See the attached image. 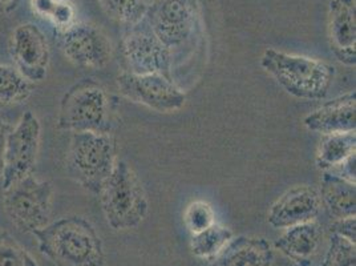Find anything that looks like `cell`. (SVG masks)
Returning a JSON list of instances; mask_svg holds the SVG:
<instances>
[{
	"label": "cell",
	"instance_id": "6da1fadb",
	"mask_svg": "<svg viewBox=\"0 0 356 266\" xmlns=\"http://www.w3.org/2000/svg\"><path fill=\"white\" fill-rule=\"evenodd\" d=\"M32 235L40 253L56 266H105L102 238L81 216L61 217Z\"/></svg>",
	"mask_w": 356,
	"mask_h": 266
},
{
	"label": "cell",
	"instance_id": "7a4b0ae2",
	"mask_svg": "<svg viewBox=\"0 0 356 266\" xmlns=\"http://www.w3.org/2000/svg\"><path fill=\"white\" fill-rule=\"evenodd\" d=\"M261 67L289 95L300 100L325 99L335 77V68L328 63L274 48L264 52Z\"/></svg>",
	"mask_w": 356,
	"mask_h": 266
},
{
	"label": "cell",
	"instance_id": "3957f363",
	"mask_svg": "<svg viewBox=\"0 0 356 266\" xmlns=\"http://www.w3.org/2000/svg\"><path fill=\"white\" fill-rule=\"evenodd\" d=\"M97 196L105 220L113 230L134 229L148 214V198L143 184L122 160L116 162Z\"/></svg>",
	"mask_w": 356,
	"mask_h": 266
},
{
	"label": "cell",
	"instance_id": "277c9868",
	"mask_svg": "<svg viewBox=\"0 0 356 266\" xmlns=\"http://www.w3.org/2000/svg\"><path fill=\"white\" fill-rule=\"evenodd\" d=\"M118 160L116 143L109 133H71L65 168L84 189L99 194Z\"/></svg>",
	"mask_w": 356,
	"mask_h": 266
},
{
	"label": "cell",
	"instance_id": "5b68a950",
	"mask_svg": "<svg viewBox=\"0 0 356 266\" xmlns=\"http://www.w3.org/2000/svg\"><path fill=\"white\" fill-rule=\"evenodd\" d=\"M109 97L103 86L92 79H83L61 97L58 128L70 133H109Z\"/></svg>",
	"mask_w": 356,
	"mask_h": 266
},
{
	"label": "cell",
	"instance_id": "8992f818",
	"mask_svg": "<svg viewBox=\"0 0 356 266\" xmlns=\"http://www.w3.org/2000/svg\"><path fill=\"white\" fill-rule=\"evenodd\" d=\"M3 192L4 210L20 232L33 233L51 222L54 187L49 181L31 175Z\"/></svg>",
	"mask_w": 356,
	"mask_h": 266
},
{
	"label": "cell",
	"instance_id": "52a82bcc",
	"mask_svg": "<svg viewBox=\"0 0 356 266\" xmlns=\"http://www.w3.org/2000/svg\"><path fill=\"white\" fill-rule=\"evenodd\" d=\"M145 20L157 39L170 52L193 40L200 29L197 0H154L148 6Z\"/></svg>",
	"mask_w": 356,
	"mask_h": 266
},
{
	"label": "cell",
	"instance_id": "ba28073f",
	"mask_svg": "<svg viewBox=\"0 0 356 266\" xmlns=\"http://www.w3.org/2000/svg\"><path fill=\"white\" fill-rule=\"evenodd\" d=\"M42 140V124L33 112H24L7 136L3 191L33 175Z\"/></svg>",
	"mask_w": 356,
	"mask_h": 266
},
{
	"label": "cell",
	"instance_id": "9c48e42d",
	"mask_svg": "<svg viewBox=\"0 0 356 266\" xmlns=\"http://www.w3.org/2000/svg\"><path fill=\"white\" fill-rule=\"evenodd\" d=\"M122 55L131 74L169 76L172 52L153 33L145 16L127 27L122 38Z\"/></svg>",
	"mask_w": 356,
	"mask_h": 266
},
{
	"label": "cell",
	"instance_id": "30bf717a",
	"mask_svg": "<svg viewBox=\"0 0 356 266\" xmlns=\"http://www.w3.org/2000/svg\"><path fill=\"white\" fill-rule=\"evenodd\" d=\"M118 87L128 100L160 114L177 112L186 102L185 93L173 84L169 76L163 74L124 72L118 77Z\"/></svg>",
	"mask_w": 356,
	"mask_h": 266
},
{
	"label": "cell",
	"instance_id": "8fae6325",
	"mask_svg": "<svg viewBox=\"0 0 356 266\" xmlns=\"http://www.w3.org/2000/svg\"><path fill=\"white\" fill-rule=\"evenodd\" d=\"M59 45L76 67L102 70L112 58V43L104 31L90 23H76L59 31Z\"/></svg>",
	"mask_w": 356,
	"mask_h": 266
},
{
	"label": "cell",
	"instance_id": "7c38bea8",
	"mask_svg": "<svg viewBox=\"0 0 356 266\" xmlns=\"http://www.w3.org/2000/svg\"><path fill=\"white\" fill-rule=\"evenodd\" d=\"M10 56L14 67L32 84L44 80L51 52L43 31L33 23L17 26L10 39Z\"/></svg>",
	"mask_w": 356,
	"mask_h": 266
},
{
	"label": "cell",
	"instance_id": "4fadbf2b",
	"mask_svg": "<svg viewBox=\"0 0 356 266\" xmlns=\"http://www.w3.org/2000/svg\"><path fill=\"white\" fill-rule=\"evenodd\" d=\"M321 197L312 187H294L271 205L267 222L275 229H287L305 222L315 221L321 212Z\"/></svg>",
	"mask_w": 356,
	"mask_h": 266
},
{
	"label": "cell",
	"instance_id": "5bb4252c",
	"mask_svg": "<svg viewBox=\"0 0 356 266\" xmlns=\"http://www.w3.org/2000/svg\"><path fill=\"white\" fill-rule=\"evenodd\" d=\"M328 40L335 58L344 65H355V0H330Z\"/></svg>",
	"mask_w": 356,
	"mask_h": 266
},
{
	"label": "cell",
	"instance_id": "9a60e30c",
	"mask_svg": "<svg viewBox=\"0 0 356 266\" xmlns=\"http://www.w3.org/2000/svg\"><path fill=\"white\" fill-rule=\"evenodd\" d=\"M355 92L346 93L309 114L303 118V124L309 131L322 136L355 131Z\"/></svg>",
	"mask_w": 356,
	"mask_h": 266
},
{
	"label": "cell",
	"instance_id": "2e32d148",
	"mask_svg": "<svg viewBox=\"0 0 356 266\" xmlns=\"http://www.w3.org/2000/svg\"><path fill=\"white\" fill-rule=\"evenodd\" d=\"M322 229L315 221L287 228L274 247L299 266H310L322 244Z\"/></svg>",
	"mask_w": 356,
	"mask_h": 266
},
{
	"label": "cell",
	"instance_id": "e0dca14e",
	"mask_svg": "<svg viewBox=\"0 0 356 266\" xmlns=\"http://www.w3.org/2000/svg\"><path fill=\"white\" fill-rule=\"evenodd\" d=\"M274 253L264 237L238 236L213 261L210 266H271Z\"/></svg>",
	"mask_w": 356,
	"mask_h": 266
},
{
	"label": "cell",
	"instance_id": "ac0fdd59",
	"mask_svg": "<svg viewBox=\"0 0 356 266\" xmlns=\"http://www.w3.org/2000/svg\"><path fill=\"white\" fill-rule=\"evenodd\" d=\"M319 197L327 212L335 220L355 216V182L347 181L330 171H325L321 180Z\"/></svg>",
	"mask_w": 356,
	"mask_h": 266
},
{
	"label": "cell",
	"instance_id": "d6986e66",
	"mask_svg": "<svg viewBox=\"0 0 356 266\" xmlns=\"http://www.w3.org/2000/svg\"><path fill=\"white\" fill-rule=\"evenodd\" d=\"M355 131L325 134L316 152V165L323 171H330L355 155Z\"/></svg>",
	"mask_w": 356,
	"mask_h": 266
},
{
	"label": "cell",
	"instance_id": "ffe728a7",
	"mask_svg": "<svg viewBox=\"0 0 356 266\" xmlns=\"http://www.w3.org/2000/svg\"><path fill=\"white\" fill-rule=\"evenodd\" d=\"M33 92V84L13 64L0 63V111L26 103Z\"/></svg>",
	"mask_w": 356,
	"mask_h": 266
},
{
	"label": "cell",
	"instance_id": "44dd1931",
	"mask_svg": "<svg viewBox=\"0 0 356 266\" xmlns=\"http://www.w3.org/2000/svg\"><path fill=\"white\" fill-rule=\"evenodd\" d=\"M233 232L220 224H213L210 228L192 235L191 249L195 257L213 261L225 247L232 241Z\"/></svg>",
	"mask_w": 356,
	"mask_h": 266
},
{
	"label": "cell",
	"instance_id": "7402d4cb",
	"mask_svg": "<svg viewBox=\"0 0 356 266\" xmlns=\"http://www.w3.org/2000/svg\"><path fill=\"white\" fill-rule=\"evenodd\" d=\"M105 14L125 27L138 23L148 10L145 0H99Z\"/></svg>",
	"mask_w": 356,
	"mask_h": 266
},
{
	"label": "cell",
	"instance_id": "603a6c76",
	"mask_svg": "<svg viewBox=\"0 0 356 266\" xmlns=\"http://www.w3.org/2000/svg\"><path fill=\"white\" fill-rule=\"evenodd\" d=\"M0 266H39L14 237L0 232Z\"/></svg>",
	"mask_w": 356,
	"mask_h": 266
},
{
	"label": "cell",
	"instance_id": "cb8c5ba5",
	"mask_svg": "<svg viewBox=\"0 0 356 266\" xmlns=\"http://www.w3.org/2000/svg\"><path fill=\"white\" fill-rule=\"evenodd\" d=\"M321 266H356L355 244L343 237L332 235Z\"/></svg>",
	"mask_w": 356,
	"mask_h": 266
},
{
	"label": "cell",
	"instance_id": "d4e9b609",
	"mask_svg": "<svg viewBox=\"0 0 356 266\" xmlns=\"http://www.w3.org/2000/svg\"><path fill=\"white\" fill-rule=\"evenodd\" d=\"M184 221L192 235H197L216 224V214L213 208L205 201H194L186 208Z\"/></svg>",
	"mask_w": 356,
	"mask_h": 266
},
{
	"label": "cell",
	"instance_id": "484cf974",
	"mask_svg": "<svg viewBox=\"0 0 356 266\" xmlns=\"http://www.w3.org/2000/svg\"><path fill=\"white\" fill-rule=\"evenodd\" d=\"M49 20L59 31L65 30L74 23V6L67 0H58L52 14L49 16Z\"/></svg>",
	"mask_w": 356,
	"mask_h": 266
},
{
	"label": "cell",
	"instance_id": "4316f807",
	"mask_svg": "<svg viewBox=\"0 0 356 266\" xmlns=\"http://www.w3.org/2000/svg\"><path fill=\"white\" fill-rule=\"evenodd\" d=\"M330 230L332 235L343 237L347 241L355 244L356 240V219L355 216L337 219L330 226Z\"/></svg>",
	"mask_w": 356,
	"mask_h": 266
},
{
	"label": "cell",
	"instance_id": "83f0119b",
	"mask_svg": "<svg viewBox=\"0 0 356 266\" xmlns=\"http://www.w3.org/2000/svg\"><path fill=\"white\" fill-rule=\"evenodd\" d=\"M330 172L341 176V178L355 182V155L350 156L348 159H346L343 163L339 164L338 166L330 169Z\"/></svg>",
	"mask_w": 356,
	"mask_h": 266
},
{
	"label": "cell",
	"instance_id": "f1b7e54d",
	"mask_svg": "<svg viewBox=\"0 0 356 266\" xmlns=\"http://www.w3.org/2000/svg\"><path fill=\"white\" fill-rule=\"evenodd\" d=\"M56 3L58 0H31V7L36 15L49 19Z\"/></svg>",
	"mask_w": 356,
	"mask_h": 266
},
{
	"label": "cell",
	"instance_id": "f546056e",
	"mask_svg": "<svg viewBox=\"0 0 356 266\" xmlns=\"http://www.w3.org/2000/svg\"><path fill=\"white\" fill-rule=\"evenodd\" d=\"M11 130H13V125L6 118H0V178L3 176V171H4V150H6L7 136Z\"/></svg>",
	"mask_w": 356,
	"mask_h": 266
},
{
	"label": "cell",
	"instance_id": "4dcf8cb0",
	"mask_svg": "<svg viewBox=\"0 0 356 266\" xmlns=\"http://www.w3.org/2000/svg\"><path fill=\"white\" fill-rule=\"evenodd\" d=\"M20 0H0V13L8 14L17 7V3Z\"/></svg>",
	"mask_w": 356,
	"mask_h": 266
}]
</instances>
